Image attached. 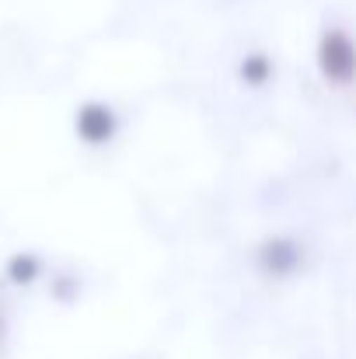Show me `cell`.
Here are the masks:
<instances>
[{
  "mask_svg": "<svg viewBox=\"0 0 356 359\" xmlns=\"http://www.w3.org/2000/svg\"><path fill=\"white\" fill-rule=\"evenodd\" d=\"M7 276H11V279H18V283H25V279H32V276H35V269H32V262H28V258H14V262L7 265Z\"/></svg>",
  "mask_w": 356,
  "mask_h": 359,
  "instance_id": "1",
  "label": "cell"
}]
</instances>
